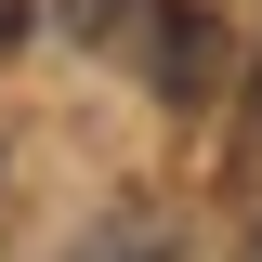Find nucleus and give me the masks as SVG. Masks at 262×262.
Returning a JSON list of instances; mask_svg holds the SVG:
<instances>
[{
    "mask_svg": "<svg viewBox=\"0 0 262 262\" xmlns=\"http://www.w3.org/2000/svg\"><path fill=\"white\" fill-rule=\"evenodd\" d=\"M0 53H27V0H0Z\"/></svg>",
    "mask_w": 262,
    "mask_h": 262,
    "instance_id": "7ed1b4c3",
    "label": "nucleus"
},
{
    "mask_svg": "<svg viewBox=\"0 0 262 262\" xmlns=\"http://www.w3.org/2000/svg\"><path fill=\"white\" fill-rule=\"evenodd\" d=\"M144 79H158L170 105H210V92H223V27H210V13H170V27H158V66H144Z\"/></svg>",
    "mask_w": 262,
    "mask_h": 262,
    "instance_id": "f257e3e1",
    "label": "nucleus"
},
{
    "mask_svg": "<svg viewBox=\"0 0 262 262\" xmlns=\"http://www.w3.org/2000/svg\"><path fill=\"white\" fill-rule=\"evenodd\" d=\"M66 262H184V236H170L158 210H118V223H105V236H79Z\"/></svg>",
    "mask_w": 262,
    "mask_h": 262,
    "instance_id": "f03ea898",
    "label": "nucleus"
}]
</instances>
